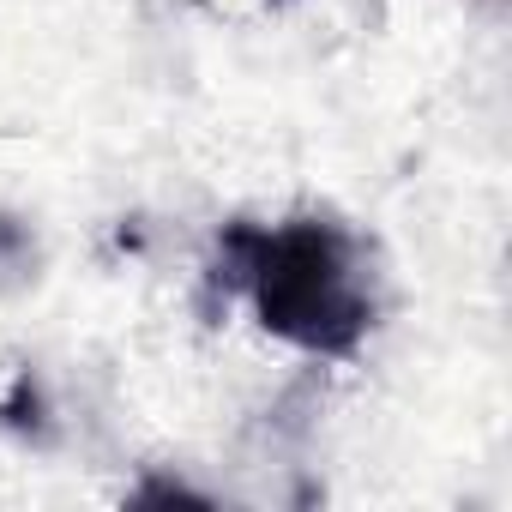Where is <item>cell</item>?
<instances>
[{"label":"cell","instance_id":"1","mask_svg":"<svg viewBox=\"0 0 512 512\" xmlns=\"http://www.w3.org/2000/svg\"><path fill=\"white\" fill-rule=\"evenodd\" d=\"M229 284L247 290L260 326L296 350L350 356L374 326V296L344 229L296 217L278 229L229 223L223 229Z\"/></svg>","mask_w":512,"mask_h":512}]
</instances>
